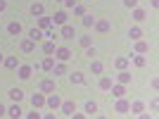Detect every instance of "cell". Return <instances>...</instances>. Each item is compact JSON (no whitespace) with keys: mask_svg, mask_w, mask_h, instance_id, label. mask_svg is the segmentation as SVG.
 I'll list each match as a JSON object with an SVG mask.
<instances>
[{"mask_svg":"<svg viewBox=\"0 0 159 119\" xmlns=\"http://www.w3.org/2000/svg\"><path fill=\"white\" fill-rule=\"evenodd\" d=\"M76 5V0H66V7H74Z\"/></svg>","mask_w":159,"mask_h":119,"instance_id":"cell-36","label":"cell"},{"mask_svg":"<svg viewBox=\"0 0 159 119\" xmlns=\"http://www.w3.org/2000/svg\"><path fill=\"white\" fill-rule=\"evenodd\" d=\"M124 5H126V7H135V5H138V0H124Z\"/></svg>","mask_w":159,"mask_h":119,"instance_id":"cell-35","label":"cell"},{"mask_svg":"<svg viewBox=\"0 0 159 119\" xmlns=\"http://www.w3.org/2000/svg\"><path fill=\"white\" fill-rule=\"evenodd\" d=\"M7 31L12 33V36H19L21 33V24L19 21H10V24H7Z\"/></svg>","mask_w":159,"mask_h":119,"instance_id":"cell-3","label":"cell"},{"mask_svg":"<svg viewBox=\"0 0 159 119\" xmlns=\"http://www.w3.org/2000/svg\"><path fill=\"white\" fill-rule=\"evenodd\" d=\"M40 67H43L45 72H52V67H55V60H52V57H45V62H43Z\"/></svg>","mask_w":159,"mask_h":119,"instance_id":"cell-16","label":"cell"},{"mask_svg":"<svg viewBox=\"0 0 159 119\" xmlns=\"http://www.w3.org/2000/svg\"><path fill=\"white\" fill-rule=\"evenodd\" d=\"M7 114H10V117H21V107L19 105H12L10 110H7Z\"/></svg>","mask_w":159,"mask_h":119,"instance_id":"cell-17","label":"cell"},{"mask_svg":"<svg viewBox=\"0 0 159 119\" xmlns=\"http://www.w3.org/2000/svg\"><path fill=\"white\" fill-rule=\"evenodd\" d=\"M74 36H76V33H74V26H62V38H66V40H71Z\"/></svg>","mask_w":159,"mask_h":119,"instance_id":"cell-7","label":"cell"},{"mask_svg":"<svg viewBox=\"0 0 159 119\" xmlns=\"http://www.w3.org/2000/svg\"><path fill=\"white\" fill-rule=\"evenodd\" d=\"M81 45H83V48L90 45V36H83V38H81Z\"/></svg>","mask_w":159,"mask_h":119,"instance_id":"cell-33","label":"cell"},{"mask_svg":"<svg viewBox=\"0 0 159 119\" xmlns=\"http://www.w3.org/2000/svg\"><path fill=\"white\" fill-rule=\"evenodd\" d=\"M98 112V105L95 102H86V114H95Z\"/></svg>","mask_w":159,"mask_h":119,"instance_id":"cell-22","label":"cell"},{"mask_svg":"<svg viewBox=\"0 0 159 119\" xmlns=\"http://www.w3.org/2000/svg\"><path fill=\"white\" fill-rule=\"evenodd\" d=\"M128 36H131V38H133V40H138V38H140V36H143V31H140V29H138V26H135V29H131V31H128Z\"/></svg>","mask_w":159,"mask_h":119,"instance_id":"cell-21","label":"cell"},{"mask_svg":"<svg viewBox=\"0 0 159 119\" xmlns=\"http://www.w3.org/2000/svg\"><path fill=\"white\" fill-rule=\"evenodd\" d=\"M31 76V67H19V79H29Z\"/></svg>","mask_w":159,"mask_h":119,"instance_id":"cell-18","label":"cell"},{"mask_svg":"<svg viewBox=\"0 0 159 119\" xmlns=\"http://www.w3.org/2000/svg\"><path fill=\"white\" fill-rule=\"evenodd\" d=\"M2 114H5V107H2V105H0V117H2Z\"/></svg>","mask_w":159,"mask_h":119,"instance_id":"cell-38","label":"cell"},{"mask_svg":"<svg viewBox=\"0 0 159 119\" xmlns=\"http://www.w3.org/2000/svg\"><path fill=\"white\" fill-rule=\"evenodd\" d=\"M119 81H121V83H128V81H131V74H128V72H121L119 74Z\"/></svg>","mask_w":159,"mask_h":119,"instance_id":"cell-26","label":"cell"},{"mask_svg":"<svg viewBox=\"0 0 159 119\" xmlns=\"http://www.w3.org/2000/svg\"><path fill=\"white\" fill-rule=\"evenodd\" d=\"M71 83H83V74H71Z\"/></svg>","mask_w":159,"mask_h":119,"instance_id":"cell-28","label":"cell"},{"mask_svg":"<svg viewBox=\"0 0 159 119\" xmlns=\"http://www.w3.org/2000/svg\"><path fill=\"white\" fill-rule=\"evenodd\" d=\"M52 24H66V12H57V14H52Z\"/></svg>","mask_w":159,"mask_h":119,"instance_id":"cell-9","label":"cell"},{"mask_svg":"<svg viewBox=\"0 0 159 119\" xmlns=\"http://www.w3.org/2000/svg\"><path fill=\"white\" fill-rule=\"evenodd\" d=\"M128 107H131V105H128L126 100H119V102H116V112H121V114H126V112H128Z\"/></svg>","mask_w":159,"mask_h":119,"instance_id":"cell-13","label":"cell"},{"mask_svg":"<svg viewBox=\"0 0 159 119\" xmlns=\"http://www.w3.org/2000/svg\"><path fill=\"white\" fill-rule=\"evenodd\" d=\"M21 50H24V53H31V50H33V40L31 38L24 40V43H21Z\"/></svg>","mask_w":159,"mask_h":119,"instance_id":"cell-20","label":"cell"},{"mask_svg":"<svg viewBox=\"0 0 159 119\" xmlns=\"http://www.w3.org/2000/svg\"><path fill=\"white\" fill-rule=\"evenodd\" d=\"M31 102H33V107H43V105H45V98H43L40 93H36V95L31 98Z\"/></svg>","mask_w":159,"mask_h":119,"instance_id":"cell-10","label":"cell"},{"mask_svg":"<svg viewBox=\"0 0 159 119\" xmlns=\"http://www.w3.org/2000/svg\"><path fill=\"white\" fill-rule=\"evenodd\" d=\"M45 102H48V107H52V110H57V107L62 105V100H60V95H55V93H52V95H50V98L45 100Z\"/></svg>","mask_w":159,"mask_h":119,"instance_id":"cell-2","label":"cell"},{"mask_svg":"<svg viewBox=\"0 0 159 119\" xmlns=\"http://www.w3.org/2000/svg\"><path fill=\"white\" fill-rule=\"evenodd\" d=\"M112 93L116 98H121V95H124V86H112Z\"/></svg>","mask_w":159,"mask_h":119,"instance_id":"cell-27","label":"cell"},{"mask_svg":"<svg viewBox=\"0 0 159 119\" xmlns=\"http://www.w3.org/2000/svg\"><path fill=\"white\" fill-rule=\"evenodd\" d=\"M143 110H145V105H143V102H133V105L128 107V112H133V114H140Z\"/></svg>","mask_w":159,"mask_h":119,"instance_id":"cell-12","label":"cell"},{"mask_svg":"<svg viewBox=\"0 0 159 119\" xmlns=\"http://www.w3.org/2000/svg\"><path fill=\"white\" fill-rule=\"evenodd\" d=\"M52 69H55V74H64V72H66L64 64H57V67H52Z\"/></svg>","mask_w":159,"mask_h":119,"instance_id":"cell-34","label":"cell"},{"mask_svg":"<svg viewBox=\"0 0 159 119\" xmlns=\"http://www.w3.org/2000/svg\"><path fill=\"white\" fill-rule=\"evenodd\" d=\"M60 110L66 114V117H74V112H76V102H74V100H66V102L60 105Z\"/></svg>","mask_w":159,"mask_h":119,"instance_id":"cell-1","label":"cell"},{"mask_svg":"<svg viewBox=\"0 0 159 119\" xmlns=\"http://www.w3.org/2000/svg\"><path fill=\"white\" fill-rule=\"evenodd\" d=\"M93 21H95V17H83V26H90Z\"/></svg>","mask_w":159,"mask_h":119,"instance_id":"cell-32","label":"cell"},{"mask_svg":"<svg viewBox=\"0 0 159 119\" xmlns=\"http://www.w3.org/2000/svg\"><path fill=\"white\" fill-rule=\"evenodd\" d=\"M31 14L33 17H36V14H43V5H40V2H33L31 5Z\"/></svg>","mask_w":159,"mask_h":119,"instance_id":"cell-19","label":"cell"},{"mask_svg":"<svg viewBox=\"0 0 159 119\" xmlns=\"http://www.w3.org/2000/svg\"><path fill=\"white\" fill-rule=\"evenodd\" d=\"M5 67H7V69H17V67H19V60L12 55V57H7V60H5Z\"/></svg>","mask_w":159,"mask_h":119,"instance_id":"cell-11","label":"cell"},{"mask_svg":"<svg viewBox=\"0 0 159 119\" xmlns=\"http://www.w3.org/2000/svg\"><path fill=\"white\" fill-rule=\"evenodd\" d=\"M40 91H43V93H52L55 91V81L52 79H45L43 83H40Z\"/></svg>","mask_w":159,"mask_h":119,"instance_id":"cell-4","label":"cell"},{"mask_svg":"<svg viewBox=\"0 0 159 119\" xmlns=\"http://www.w3.org/2000/svg\"><path fill=\"white\" fill-rule=\"evenodd\" d=\"M100 88H102V91H109V88H112V79L102 76V79H100Z\"/></svg>","mask_w":159,"mask_h":119,"instance_id":"cell-15","label":"cell"},{"mask_svg":"<svg viewBox=\"0 0 159 119\" xmlns=\"http://www.w3.org/2000/svg\"><path fill=\"white\" fill-rule=\"evenodd\" d=\"M126 64H128V57H119L116 60V67H119V69H124Z\"/></svg>","mask_w":159,"mask_h":119,"instance_id":"cell-30","label":"cell"},{"mask_svg":"<svg viewBox=\"0 0 159 119\" xmlns=\"http://www.w3.org/2000/svg\"><path fill=\"white\" fill-rule=\"evenodd\" d=\"M0 62H2V53H0Z\"/></svg>","mask_w":159,"mask_h":119,"instance_id":"cell-39","label":"cell"},{"mask_svg":"<svg viewBox=\"0 0 159 119\" xmlns=\"http://www.w3.org/2000/svg\"><path fill=\"white\" fill-rule=\"evenodd\" d=\"M43 50H45L48 55H52V53H55V43H45V45H43Z\"/></svg>","mask_w":159,"mask_h":119,"instance_id":"cell-29","label":"cell"},{"mask_svg":"<svg viewBox=\"0 0 159 119\" xmlns=\"http://www.w3.org/2000/svg\"><path fill=\"white\" fill-rule=\"evenodd\" d=\"M29 38H31L33 43H38V40L43 38V29H31V31H29Z\"/></svg>","mask_w":159,"mask_h":119,"instance_id":"cell-5","label":"cell"},{"mask_svg":"<svg viewBox=\"0 0 159 119\" xmlns=\"http://www.w3.org/2000/svg\"><path fill=\"white\" fill-rule=\"evenodd\" d=\"M2 10H5V0H0V12H2Z\"/></svg>","mask_w":159,"mask_h":119,"instance_id":"cell-37","label":"cell"},{"mask_svg":"<svg viewBox=\"0 0 159 119\" xmlns=\"http://www.w3.org/2000/svg\"><path fill=\"white\" fill-rule=\"evenodd\" d=\"M57 57H60L62 62H66V60L71 57V50H69V48H57Z\"/></svg>","mask_w":159,"mask_h":119,"instance_id":"cell-6","label":"cell"},{"mask_svg":"<svg viewBox=\"0 0 159 119\" xmlns=\"http://www.w3.org/2000/svg\"><path fill=\"white\" fill-rule=\"evenodd\" d=\"M133 19H135V21H143V19H145V10H135V12H133Z\"/></svg>","mask_w":159,"mask_h":119,"instance_id":"cell-23","label":"cell"},{"mask_svg":"<svg viewBox=\"0 0 159 119\" xmlns=\"http://www.w3.org/2000/svg\"><path fill=\"white\" fill-rule=\"evenodd\" d=\"M10 98H12L14 102H19V100L24 98V91H21V88H12V91H10Z\"/></svg>","mask_w":159,"mask_h":119,"instance_id":"cell-8","label":"cell"},{"mask_svg":"<svg viewBox=\"0 0 159 119\" xmlns=\"http://www.w3.org/2000/svg\"><path fill=\"white\" fill-rule=\"evenodd\" d=\"M98 31H102V33H105V31H109V21H105V19H102V21H98Z\"/></svg>","mask_w":159,"mask_h":119,"instance_id":"cell-24","label":"cell"},{"mask_svg":"<svg viewBox=\"0 0 159 119\" xmlns=\"http://www.w3.org/2000/svg\"><path fill=\"white\" fill-rule=\"evenodd\" d=\"M93 72H95V74L102 72V62H93Z\"/></svg>","mask_w":159,"mask_h":119,"instance_id":"cell-31","label":"cell"},{"mask_svg":"<svg viewBox=\"0 0 159 119\" xmlns=\"http://www.w3.org/2000/svg\"><path fill=\"white\" fill-rule=\"evenodd\" d=\"M135 50H138V53H147V50H150V45H147V43H143V40H140L138 45H135Z\"/></svg>","mask_w":159,"mask_h":119,"instance_id":"cell-25","label":"cell"},{"mask_svg":"<svg viewBox=\"0 0 159 119\" xmlns=\"http://www.w3.org/2000/svg\"><path fill=\"white\" fill-rule=\"evenodd\" d=\"M50 24H52V17H40L38 29H50Z\"/></svg>","mask_w":159,"mask_h":119,"instance_id":"cell-14","label":"cell"}]
</instances>
